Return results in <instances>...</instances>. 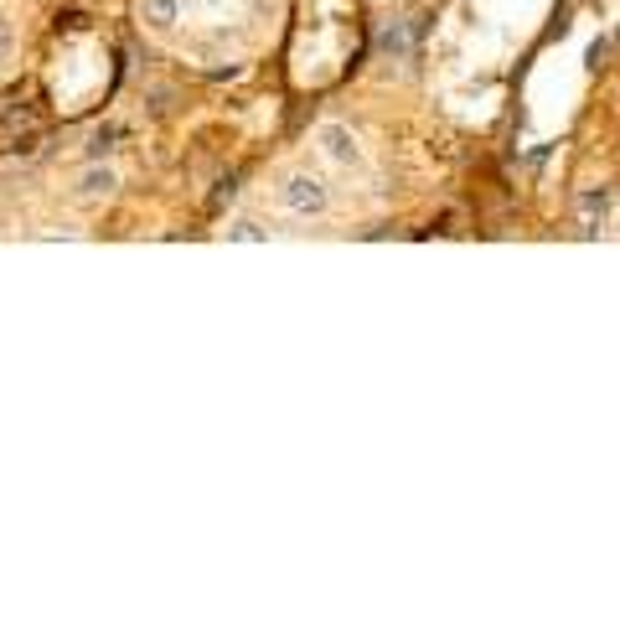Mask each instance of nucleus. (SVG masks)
<instances>
[{
	"instance_id": "obj_1",
	"label": "nucleus",
	"mask_w": 620,
	"mask_h": 620,
	"mask_svg": "<svg viewBox=\"0 0 620 620\" xmlns=\"http://www.w3.org/2000/svg\"><path fill=\"white\" fill-rule=\"evenodd\" d=\"M279 207L290 217H326L331 186L316 171H285V181H279Z\"/></svg>"
},
{
	"instance_id": "obj_2",
	"label": "nucleus",
	"mask_w": 620,
	"mask_h": 620,
	"mask_svg": "<svg viewBox=\"0 0 620 620\" xmlns=\"http://www.w3.org/2000/svg\"><path fill=\"white\" fill-rule=\"evenodd\" d=\"M316 145H321V155L336 171H367V145L357 140L352 124H341V119L316 124Z\"/></svg>"
},
{
	"instance_id": "obj_3",
	"label": "nucleus",
	"mask_w": 620,
	"mask_h": 620,
	"mask_svg": "<svg viewBox=\"0 0 620 620\" xmlns=\"http://www.w3.org/2000/svg\"><path fill=\"white\" fill-rule=\"evenodd\" d=\"M140 26L155 37H171L181 26V0H140Z\"/></svg>"
},
{
	"instance_id": "obj_4",
	"label": "nucleus",
	"mask_w": 620,
	"mask_h": 620,
	"mask_svg": "<svg viewBox=\"0 0 620 620\" xmlns=\"http://www.w3.org/2000/svg\"><path fill=\"white\" fill-rule=\"evenodd\" d=\"M114 186H119V171L104 166V161H93V166L78 176V197H83V202H99V197L114 192Z\"/></svg>"
},
{
	"instance_id": "obj_5",
	"label": "nucleus",
	"mask_w": 620,
	"mask_h": 620,
	"mask_svg": "<svg viewBox=\"0 0 620 620\" xmlns=\"http://www.w3.org/2000/svg\"><path fill=\"white\" fill-rule=\"evenodd\" d=\"M228 238H238V243H264L269 233H264L259 223H233V228H228Z\"/></svg>"
},
{
	"instance_id": "obj_6",
	"label": "nucleus",
	"mask_w": 620,
	"mask_h": 620,
	"mask_svg": "<svg viewBox=\"0 0 620 620\" xmlns=\"http://www.w3.org/2000/svg\"><path fill=\"white\" fill-rule=\"evenodd\" d=\"M11 47H16V31H11V21H6V16H0V62L11 57Z\"/></svg>"
},
{
	"instance_id": "obj_7",
	"label": "nucleus",
	"mask_w": 620,
	"mask_h": 620,
	"mask_svg": "<svg viewBox=\"0 0 620 620\" xmlns=\"http://www.w3.org/2000/svg\"><path fill=\"white\" fill-rule=\"evenodd\" d=\"M109 140H114V130H99V135H93V140H88V155H93V161H99V155L109 150Z\"/></svg>"
}]
</instances>
